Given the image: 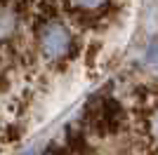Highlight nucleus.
<instances>
[{
    "mask_svg": "<svg viewBox=\"0 0 158 155\" xmlns=\"http://www.w3.org/2000/svg\"><path fill=\"white\" fill-rule=\"evenodd\" d=\"M125 110L111 97H94L85 106V125L99 136H111L123 129Z\"/></svg>",
    "mask_w": 158,
    "mask_h": 155,
    "instance_id": "1",
    "label": "nucleus"
},
{
    "mask_svg": "<svg viewBox=\"0 0 158 155\" xmlns=\"http://www.w3.org/2000/svg\"><path fill=\"white\" fill-rule=\"evenodd\" d=\"M38 47L50 59H59L64 54H69V47H71L69 28L59 19L43 21V26L38 28Z\"/></svg>",
    "mask_w": 158,
    "mask_h": 155,
    "instance_id": "2",
    "label": "nucleus"
},
{
    "mask_svg": "<svg viewBox=\"0 0 158 155\" xmlns=\"http://www.w3.org/2000/svg\"><path fill=\"white\" fill-rule=\"evenodd\" d=\"M59 7L66 14H71L69 17L71 21H78L83 26H92L104 19L113 5H109V2H69V5H59Z\"/></svg>",
    "mask_w": 158,
    "mask_h": 155,
    "instance_id": "3",
    "label": "nucleus"
},
{
    "mask_svg": "<svg viewBox=\"0 0 158 155\" xmlns=\"http://www.w3.org/2000/svg\"><path fill=\"white\" fill-rule=\"evenodd\" d=\"M146 59H149V64H156V66H158V42H153V45L149 47V54H146Z\"/></svg>",
    "mask_w": 158,
    "mask_h": 155,
    "instance_id": "4",
    "label": "nucleus"
}]
</instances>
